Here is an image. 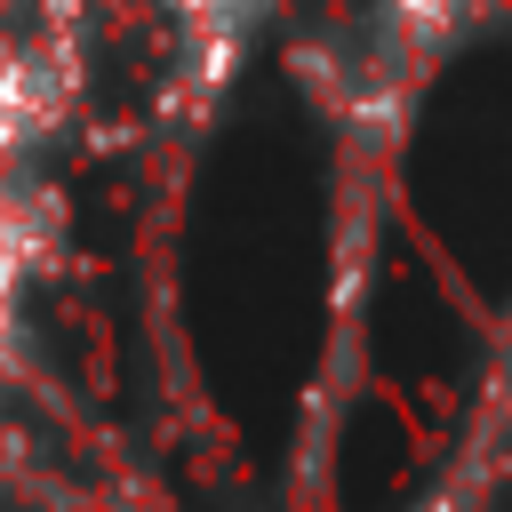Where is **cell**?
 <instances>
[{
  "label": "cell",
  "instance_id": "1",
  "mask_svg": "<svg viewBox=\"0 0 512 512\" xmlns=\"http://www.w3.org/2000/svg\"><path fill=\"white\" fill-rule=\"evenodd\" d=\"M72 88H80V64L64 40H24L0 56V160L40 144L48 120L72 112Z\"/></svg>",
  "mask_w": 512,
  "mask_h": 512
},
{
  "label": "cell",
  "instance_id": "3",
  "mask_svg": "<svg viewBox=\"0 0 512 512\" xmlns=\"http://www.w3.org/2000/svg\"><path fill=\"white\" fill-rule=\"evenodd\" d=\"M392 8V24L408 32V40H448L456 24H472L480 8H496V0H384Z\"/></svg>",
  "mask_w": 512,
  "mask_h": 512
},
{
  "label": "cell",
  "instance_id": "2",
  "mask_svg": "<svg viewBox=\"0 0 512 512\" xmlns=\"http://www.w3.org/2000/svg\"><path fill=\"white\" fill-rule=\"evenodd\" d=\"M24 280H32V208L0 192V344H8V328H16Z\"/></svg>",
  "mask_w": 512,
  "mask_h": 512
},
{
  "label": "cell",
  "instance_id": "4",
  "mask_svg": "<svg viewBox=\"0 0 512 512\" xmlns=\"http://www.w3.org/2000/svg\"><path fill=\"white\" fill-rule=\"evenodd\" d=\"M200 40H216V48H232L240 32H248V16H264V0H168Z\"/></svg>",
  "mask_w": 512,
  "mask_h": 512
}]
</instances>
